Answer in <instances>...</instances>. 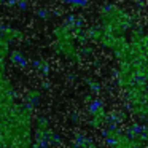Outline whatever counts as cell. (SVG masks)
I'll use <instances>...</instances> for the list:
<instances>
[{
  "instance_id": "cell-1",
  "label": "cell",
  "mask_w": 148,
  "mask_h": 148,
  "mask_svg": "<svg viewBox=\"0 0 148 148\" xmlns=\"http://www.w3.org/2000/svg\"><path fill=\"white\" fill-rule=\"evenodd\" d=\"M110 115L107 112L105 105L102 100L94 99L88 105V115H86V123L91 129H105L108 126Z\"/></svg>"
},
{
  "instance_id": "cell-2",
  "label": "cell",
  "mask_w": 148,
  "mask_h": 148,
  "mask_svg": "<svg viewBox=\"0 0 148 148\" xmlns=\"http://www.w3.org/2000/svg\"><path fill=\"white\" fill-rule=\"evenodd\" d=\"M70 148H96V143H94V140L88 134L80 132V134L75 135Z\"/></svg>"
},
{
  "instance_id": "cell-3",
  "label": "cell",
  "mask_w": 148,
  "mask_h": 148,
  "mask_svg": "<svg viewBox=\"0 0 148 148\" xmlns=\"http://www.w3.org/2000/svg\"><path fill=\"white\" fill-rule=\"evenodd\" d=\"M11 59H13L14 64H16V65H21V67H26L27 62H29V61H27V58H24V56L21 54V53H18V51L13 53V58H11Z\"/></svg>"
},
{
  "instance_id": "cell-4",
  "label": "cell",
  "mask_w": 148,
  "mask_h": 148,
  "mask_svg": "<svg viewBox=\"0 0 148 148\" xmlns=\"http://www.w3.org/2000/svg\"><path fill=\"white\" fill-rule=\"evenodd\" d=\"M32 148H34V147H32Z\"/></svg>"
}]
</instances>
